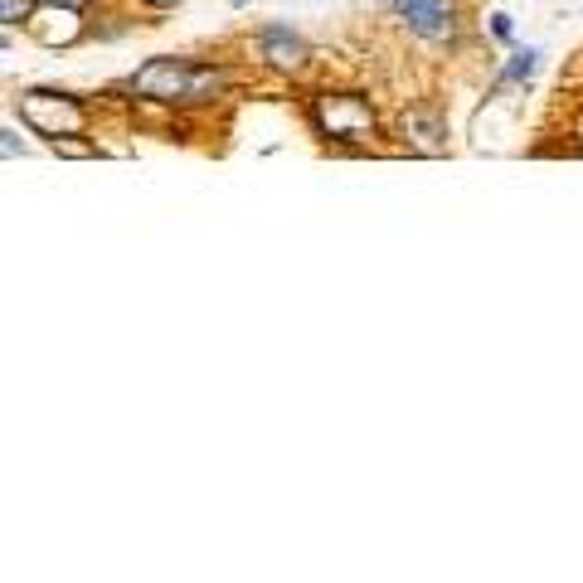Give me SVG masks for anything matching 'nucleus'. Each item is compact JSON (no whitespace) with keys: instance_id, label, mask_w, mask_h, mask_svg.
Listing matches in <instances>:
<instances>
[{"instance_id":"obj_1","label":"nucleus","mask_w":583,"mask_h":583,"mask_svg":"<svg viewBox=\"0 0 583 583\" xmlns=\"http://www.w3.org/2000/svg\"><path fill=\"white\" fill-rule=\"evenodd\" d=\"M229 83H234L229 69H219V63L160 53V59L142 63L122 88L132 93L136 103H156V107H210L229 93Z\"/></svg>"},{"instance_id":"obj_2","label":"nucleus","mask_w":583,"mask_h":583,"mask_svg":"<svg viewBox=\"0 0 583 583\" xmlns=\"http://www.w3.org/2000/svg\"><path fill=\"white\" fill-rule=\"evenodd\" d=\"M307 117H311V127L336 146H370L374 132H380V122H374L370 103H365L360 93H317Z\"/></svg>"},{"instance_id":"obj_3","label":"nucleus","mask_w":583,"mask_h":583,"mask_svg":"<svg viewBox=\"0 0 583 583\" xmlns=\"http://www.w3.org/2000/svg\"><path fill=\"white\" fill-rule=\"evenodd\" d=\"M20 107V122L29 127V132L39 136H79L83 127H88V107L79 103L73 93H53V88H29L15 97Z\"/></svg>"},{"instance_id":"obj_4","label":"nucleus","mask_w":583,"mask_h":583,"mask_svg":"<svg viewBox=\"0 0 583 583\" xmlns=\"http://www.w3.org/2000/svg\"><path fill=\"white\" fill-rule=\"evenodd\" d=\"M258 59L277 73H307L311 49H307V39L291 35L287 25H263V35H258Z\"/></svg>"},{"instance_id":"obj_5","label":"nucleus","mask_w":583,"mask_h":583,"mask_svg":"<svg viewBox=\"0 0 583 583\" xmlns=\"http://www.w3.org/2000/svg\"><path fill=\"white\" fill-rule=\"evenodd\" d=\"M398 132H404V146L418 151V156H442L448 151V117L438 107H408Z\"/></svg>"},{"instance_id":"obj_6","label":"nucleus","mask_w":583,"mask_h":583,"mask_svg":"<svg viewBox=\"0 0 583 583\" xmlns=\"http://www.w3.org/2000/svg\"><path fill=\"white\" fill-rule=\"evenodd\" d=\"M398 15L408 20V29H414L418 39H433V45H442V39L457 35V15H452L448 0H394Z\"/></svg>"},{"instance_id":"obj_7","label":"nucleus","mask_w":583,"mask_h":583,"mask_svg":"<svg viewBox=\"0 0 583 583\" xmlns=\"http://www.w3.org/2000/svg\"><path fill=\"white\" fill-rule=\"evenodd\" d=\"M535 59H539L535 49L515 53V59L505 63V73H501V79H496V88H505V83H525V79H531V73H535Z\"/></svg>"},{"instance_id":"obj_8","label":"nucleus","mask_w":583,"mask_h":583,"mask_svg":"<svg viewBox=\"0 0 583 583\" xmlns=\"http://www.w3.org/2000/svg\"><path fill=\"white\" fill-rule=\"evenodd\" d=\"M39 0H0V25H25V20H35Z\"/></svg>"},{"instance_id":"obj_9","label":"nucleus","mask_w":583,"mask_h":583,"mask_svg":"<svg viewBox=\"0 0 583 583\" xmlns=\"http://www.w3.org/2000/svg\"><path fill=\"white\" fill-rule=\"evenodd\" d=\"M53 156H69V160H93V156H103L97 151V142H73V136H53Z\"/></svg>"},{"instance_id":"obj_10","label":"nucleus","mask_w":583,"mask_h":583,"mask_svg":"<svg viewBox=\"0 0 583 583\" xmlns=\"http://www.w3.org/2000/svg\"><path fill=\"white\" fill-rule=\"evenodd\" d=\"M491 35H496V39H511V15H496V20H491Z\"/></svg>"},{"instance_id":"obj_11","label":"nucleus","mask_w":583,"mask_h":583,"mask_svg":"<svg viewBox=\"0 0 583 583\" xmlns=\"http://www.w3.org/2000/svg\"><path fill=\"white\" fill-rule=\"evenodd\" d=\"M39 5H59V10H88L93 0H39Z\"/></svg>"},{"instance_id":"obj_12","label":"nucleus","mask_w":583,"mask_h":583,"mask_svg":"<svg viewBox=\"0 0 583 583\" xmlns=\"http://www.w3.org/2000/svg\"><path fill=\"white\" fill-rule=\"evenodd\" d=\"M142 5H151V10H176L180 0H142Z\"/></svg>"},{"instance_id":"obj_13","label":"nucleus","mask_w":583,"mask_h":583,"mask_svg":"<svg viewBox=\"0 0 583 583\" xmlns=\"http://www.w3.org/2000/svg\"><path fill=\"white\" fill-rule=\"evenodd\" d=\"M234 5H248V0H234Z\"/></svg>"}]
</instances>
